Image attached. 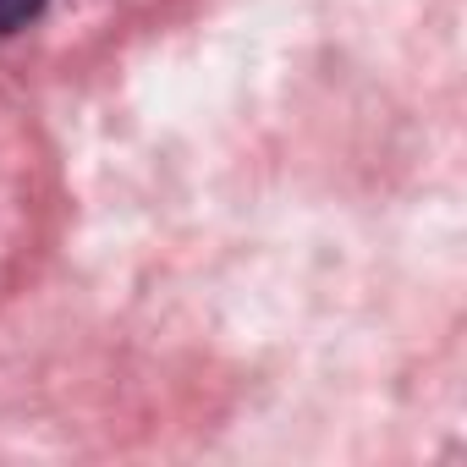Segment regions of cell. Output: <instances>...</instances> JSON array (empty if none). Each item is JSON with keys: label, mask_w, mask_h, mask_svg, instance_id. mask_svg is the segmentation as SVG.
<instances>
[{"label": "cell", "mask_w": 467, "mask_h": 467, "mask_svg": "<svg viewBox=\"0 0 467 467\" xmlns=\"http://www.w3.org/2000/svg\"><path fill=\"white\" fill-rule=\"evenodd\" d=\"M45 12V0H0V34H17Z\"/></svg>", "instance_id": "cell-1"}]
</instances>
